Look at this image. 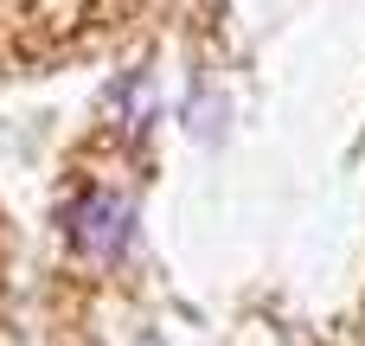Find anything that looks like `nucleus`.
Returning <instances> with one entry per match:
<instances>
[{
    "label": "nucleus",
    "mask_w": 365,
    "mask_h": 346,
    "mask_svg": "<svg viewBox=\"0 0 365 346\" xmlns=\"http://www.w3.org/2000/svg\"><path fill=\"white\" fill-rule=\"evenodd\" d=\"M71 244H77L90 263L122 257V244H128V205H122L115 193H90V199H77V212H71Z\"/></svg>",
    "instance_id": "f257e3e1"
}]
</instances>
